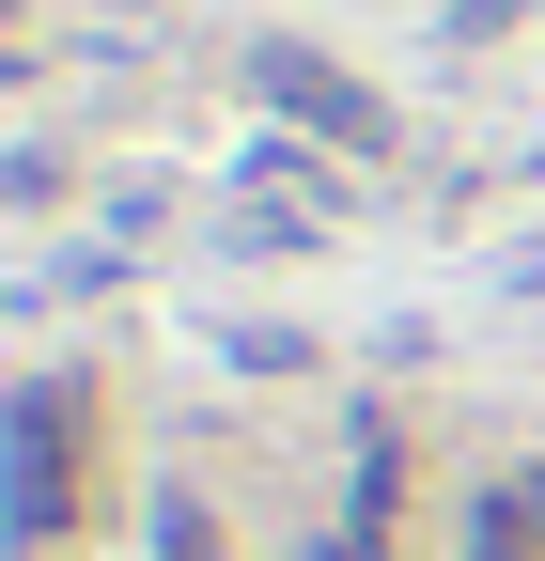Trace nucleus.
<instances>
[{
  "label": "nucleus",
  "instance_id": "7ed1b4c3",
  "mask_svg": "<svg viewBox=\"0 0 545 561\" xmlns=\"http://www.w3.org/2000/svg\"><path fill=\"white\" fill-rule=\"evenodd\" d=\"M467 561H545V483H484V515H467Z\"/></svg>",
  "mask_w": 545,
  "mask_h": 561
},
{
  "label": "nucleus",
  "instance_id": "20e7f679",
  "mask_svg": "<svg viewBox=\"0 0 545 561\" xmlns=\"http://www.w3.org/2000/svg\"><path fill=\"white\" fill-rule=\"evenodd\" d=\"M156 561H219V546H202V515H187V500L156 515Z\"/></svg>",
  "mask_w": 545,
  "mask_h": 561
},
{
  "label": "nucleus",
  "instance_id": "f03ea898",
  "mask_svg": "<svg viewBox=\"0 0 545 561\" xmlns=\"http://www.w3.org/2000/svg\"><path fill=\"white\" fill-rule=\"evenodd\" d=\"M79 515V390H16V546H62Z\"/></svg>",
  "mask_w": 545,
  "mask_h": 561
},
{
  "label": "nucleus",
  "instance_id": "f257e3e1",
  "mask_svg": "<svg viewBox=\"0 0 545 561\" xmlns=\"http://www.w3.org/2000/svg\"><path fill=\"white\" fill-rule=\"evenodd\" d=\"M250 94H265V110H297L312 140H344V157H390V110H374V94L344 79V62H312V47H281V32L250 47Z\"/></svg>",
  "mask_w": 545,
  "mask_h": 561
}]
</instances>
